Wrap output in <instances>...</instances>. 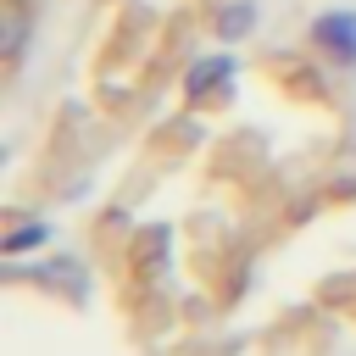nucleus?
<instances>
[{
    "label": "nucleus",
    "mask_w": 356,
    "mask_h": 356,
    "mask_svg": "<svg viewBox=\"0 0 356 356\" xmlns=\"http://www.w3.org/2000/svg\"><path fill=\"white\" fill-rule=\"evenodd\" d=\"M0 44H6V61H17V56H22V44H28V11H22V0H6Z\"/></svg>",
    "instance_id": "4"
},
{
    "label": "nucleus",
    "mask_w": 356,
    "mask_h": 356,
    "mask_svg": "<svg viewBox=\"0 0 356 356\" xmlns=\"http://www.w3.org/2000/svg\"><path fill=\"white\" fill-rule=\"evenodd\" d=\"M312 44H317L328 61L356 67V11H350V6H345V11H323V17L312 22Z\"/></svg>",
    "instance_id": "1"
},
{
    "label": "nucleus",
    "mask_w": 356,
    "mask_h": 356,
    "mask_svg": "<svg viewBox=\"0 0 356 356\" xmlns=\"http://www.w3.org/2000/svg\"><path fill=\"white\" fill-rule=\"evenodd\" d=\"M50 222H22V228H11L6 234V256H17V250H33V245H50Z\"/></svg>",
    "instance_id": "5"
},
{
    "label": "nucleus",
    "mask_w": 356,
    "mask_h": 356,
    "mask_svg": "<svg viewBox=\"0 0 356 356\" xmlns=\"http://www.w3.org/2000/svg\"><path fill=\"white\" fill-rule=\"evenodd\" d=\"M250 28H256V6H250V0H228V6L217 11V33H222V44L245 39Z\"/></svg>",
    "instance_id": "3"
},
{
    "label": "nucleus",
    "mask_w": 356,
    "mask_h": 356,
    "mask_svg": "<svg viewBox=\"0 0 356 356\" xmlns=\"http://www.w3.org/2000/svg\"><path fill=\"white\" fill-rule=\"evenodd\" d=\"M167 239H172V228H167V222L145 228V234H139V256H145V261H161V256H167Z\"/></svg>",
    "instance_id": "6"
},
{
    "label": "nucleus",
    "mask_w": 356,
    "mask_h": 356,
    "mask_svg": "<svg viewBox=\"0 0 356 356\" xmlns=\"http://www.w3.org/2000/svg\"><path fill=\"white\" fill-rule=\"evenodd\" d=\"M228 78H234V56H206V61H195V67H189L184 95H189V100H206V95H217Z\"/></svg>",
    "instance_id": "2"
}]
</instances>
